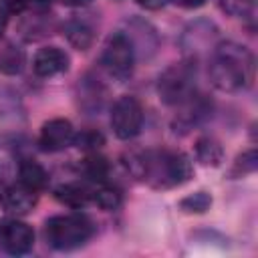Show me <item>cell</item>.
Instances as JSON below:
<instances>
[{"label": "cell", "instance_id": "3957f363", "mask_svg": "<svg viewBox=\"0 0 258 258\" xmlns=\"http://www.w3.org/2000/svg\"><path fill=\"white\" fill-rule=\"evenodd\" d=\"M95 234V224L89 216L77 214H58L46 220L44 224V238L50 248L69 252L81 248L89 238Z\"/></svg>", "mask_w": 258, "mask_h": 258}, {"label": "cell", "instance_id": "7c38bea8", "mask_svg": "<svg viewBox=\"0 0 258 258\" xmlns=\"http://www.w3.org/2000/svg\"><path fill=\"white\" fill-rule=\"evenodd\" d=\"M62 32H64L67 40L71 42V46H75L77 50H87L95 40V26L87 18L67 20L62 26Z\"/></svg>", "mask_w": 258, "mask_h": 258}, {"label": "cell", "instance_id": "ffe728a7", "mask_svg": "<svg viewBox=\"0 0 258 258\" xmlns=\"http://www.w3.org/2000/svg\"><path fill=\"white\" fill-rule=\"evenodd\" d=\"M212 206V196L208 191H196L179 200V210L183 214H206Z\"/></svg>", "mask_w": 258, "mask_h": 258}, {"label": "cell", "instance_id": "ac0fdd59", "mask_svg": "<svg viewBox=\"0 0 258 258\" xmlns=\"http://www.w3.org/2000/svg\"><path fill=\"white\" fill-rule=\"evenodd\" d=\"M22 67H24V52L14 44H6V48L0 50V71L6 75H18Z\"/></svg>", "mask_w": 258, "mask_h": 258}, {"label": "cell", "instance_id": "d6986e66", "mask_svg": "<svg viewBox=\"0 0 258 258\" xmlns=\"http://www.w3.org/2000/svg\"><path fill=\"white\" fill-rule=\"evenodd\" d=\"M0 6L8 14H22V12H44L50 6V0H0Z\"/></svg>", "mask_w": 258, "mask_h": 258}, {"label": "cell", "instance_id": "cb8c5ba5", "mask_svg": "<svg viewBox=\"0 0 258 258\" xmlns=\"http://www.w3.org/2000/svg\"><path fill=\"white\" fill-rule=\"evenodd\" d=\"M135 2L145 10H159L167 4V0H135Z\"/></svg>", "mask_w": 258, "mask_h": 258}, {"label": "cell", "instance_id": "484cf974", "mask_svg": "<svg viewBox=\"0 0 258 258\" xmlns=\"http://www.w3.org/2000/svg\"><path fill=\"white\" fill-rule=\"evenodd\" d=\"M8 16H10V14H8V12H6V10L0 6V36H2V32L6 30V24H8Z\"/></svg>", "mask_w": 258, "mask_h": 258}, {"label": "cell", "instance_id": "4fadbf2b", "mask_svg": "<svg viewBox=\"0 0 258 258\" xmlns=\"http://www.w3.org/2000/svg\"><path fill=\"white\" fill-rule=\"evenodd\" d=\"M105 103V89L97 79L85 77L83 83L79 85V105L87 113H97L101 111Z\"/></svg>", "mask_w": 258, "mask_h": 258}, {"label": "cell", "instance_id": "e0dca14e", "mask_svg": "<svg viewBox=\"0 0 258 258\" xmlns=\"http://www.w3.org/2000/svg\"><path fill=\"white\" fill-rule=\"evenodd\" d=\"M123 202V196L117 187L99 183L97 189H93V204L99 206L101 210H117Z\"/></svg>", "mask_w": 258, "mask_h": 258}, {"label": "cell", "instance_id": "9a60e30c", "mask_svg": "<svg viewBox=\"0 0 258 258\" xmlns=\"http://www.w3.org/2000/svg\"><path fill=\"white\" fill-rule=\"evenodd\" d=\"M194 151H196V159L202 165L218 167L224 161V149L220 141H216L214 137H200L194 145Z\"/></svg>", "mask_w": 258, "mask_h": 258}, {"label": "cell", "instance_id": "d4e9b609", "mask_svg": "<svg viewBox=\"0 0 258 258\" xmlns=\"http://www.w3.org/2000/svg\"><path fill=\"white\" fill-rule=\"evenodd\" d=\"M177 6H181V8H200L206 0H173Z\"/></svg>", "mask_w": 258, "mask_h": 258}, {"label": "cell", "instance_id": "5bb4252c", "mask_svg": "<svg viewBox=\"0 0 258 258\" xmlns=\"http://www.w3.org/2000/svg\"><path fill=\"white\" fill-rule=\"evenodd\" d=\"M18 181L24 187H28V189L38 194L48 185V171L40 163H36L32 159H24L18 165Z\"/></svg>", "mask_w": 258, "mask_h": 258}, {"label": "cell", "instance_id": "603a6c76", "mask_svg": "<svg viewBox=\"0 0 258 258\" xmlns=\"http://www.w3.org/2000/svg\"><path fill=\"white\" fill-rule=\"evenodd\" d=\"M224 12L236 18H250L256 10V0H220Z\"/></svg>", "mask_w": 258, "mask_h": 258}, {"label": "cell", "instance_id": "277c9868", "mask_svg": "<svg viewBox=\"0 0 258 258\" xmlns=\"http://www.w3.org/2000/svg\"><path fill=\"white\" fill-rule=\"evenodd\" d=\"M196 67L191 60H181L167 67L157 81V95L165 105H181L194 97Z\"/></svg>", "mask_w": 258, "mask_h": 258}, {"label": "cell", "instance_id": "2e32d148", "mask_svg": "<svg viewBox=\"0 0 258 258\" xmlns=\"http://www.w3.org/2000/svg\"><path fill=\"white\" fill-rule=\"evenodd\" d=\"M79 169H81V173H83L89 181L105 183V179H107L111 167H109V161H107L105 157L97 155V151H95V153H89V155L81 161Z\"/></svg>", "mask_w": 258, "mask_h": 258}, {"label": "cell", "instance_id": "4316f807", "mask_svg": "<svg viewBox=\"0 0 258 258\" xmlns=\"http://www.w3.org/2000/svg\"><path fill=\"white\" fill-rule=\"evenodd\" d=\"M64 6H73V8H81V6H87L89 2H93V0H60Z\"/></svg>", "mask_w": 258, "mask_h": 258}, {"label": "cell", "instance_id": "44dd1931", "mask_svg": "<svg viewBox=\"0 0 258 258\" xmlns=\"http://www.w3.org/2000/svg\"><path fill=\"white\" fill-rule=\"evenodd\" d=\"M73 145H77L79 149H83L87 153H95L105 145V135L97 129H83L81 133H75Z\"/></svg>", "mask_w": 258, "mask_h": 258}, {"label": "cell", "instance_id": "8992f818", "mask_svg": "<svg viewBox=\"0 0 258 258\" xmlns=\"http://www.w3.org/2000/svg\"><path fill=\"white\" fill-rule=\"evenodd\" d=\"M143 127V107L137 97L123 95L113 103L111 109V129L113 133L127 141L133 139Z\"/></svg>", "mask_w": 258, "mask_h": 258}, {"label": "cell", "instance_id": "9c48e42d", "mask_svg": "<svg viewBox=\"0 0 258 258\" xmlns=\"http://www.w3.org/2000/svg\"><path fill=\"white\" fill-rule=\"evenodd\" d=\"M69 64H71L69 54L58 46H44L32 58V71L36 77L42 79H50L60 73H67Z\"/></svg>", "mask_w": 258, "mask_h": 258}, {"label": "cell", "instance_id": "7402d4cb", "mask_svg": "<svg viewBox=\"0 0 258 258\" xmlns=\"http://www.w3.org/2000/svg\"><path fill=\"white\" fill-rule=\"evenodd\" d=\"M258 169V153L256 149H248L244 153H240L230 169V177H244V175H250Z\"/></svg>", "mask_w": 258, "mask_h": 258}, {"label": "cell", "instance_id": "8fae6325", "mask_svg": "<svg viewBox=\"0 0 258 258\" xmlns=\"http://www.w3.org/2000/svg\"><path fill=\"white\" fill-rule=\"evenodd\" d=\"M54 198H56L62 206H67V208L81 210V208H85L87 204L93 202V189H89L85 183L69 181V183H60V185L54 189Z\"/></svg>", "mask_w": 258, "mask_h": 258}, {"label": "cell", "instance_id": "5b68a950", "mask_svg": "<svg viewBox=\"0 0 258 258\" xmlns=\"http://www.w3.org/2000/svg\"><path fill=\"white\" fill-rule=\"evenodd\" d=\"M133 62H135V48L131 38L125 32L111 34L101 52L103 69L115 79H127L133 71Z\"/></svg>", "mask_w": 258, "mask_h": 258}, {"label": "cell", "instance_id": "7a4b0ae2", "mask_svg": "<svg viewBox=\"0 0 258 258\" xmlns=\"http://www.w3.org/2000/svg\"><path fill=\"white\" fill-rule=\"evenodd\" d=\"M210 81L224 93H238L250 87L254 79V56L238 42H222L210 56Z\"/></svg>", "mask_w": 258, "mask_h": 258}, {"label": "cell", "instance_id": "ba28073f", "mask_svg": "<svg viewBox=\"0 0 258 258\" xmlns=\"http://www.w3.org/2000/svg\"><path fill=\"white\" fill-rule=\"evenodd\" d=\"M75 133L77 131L69 119L54 117V119H48L46 123H42L40 135H38V145L42 151L56 153V151H62L73 145Z\"/></svg>", "mask_w": 258, "mask_h": 258}, {"label": "cell", "instance_id": "6da1fadb", "mask_svg": "<svg viewBox=\"0 0 258 258\" xmlns=\"http://www.w3.org/2000/svg\"><path fill=\"white\" fill-rule=\"evenodd\" d=\"M127 169L155 189L177 187L194 177V163L181 151H145L127 157Z\"/></svg>", "mask_w": 258, "mask_h": 258}, {"label": "cell", "instance_id": "52a82bcc", "mask_svg": "<svg viewBox=\"0 0 258 258\" xmlns=\"http://www.w3.org/2000/svg\"><path fill=\"white\" fill-rule=\"evenodd\" d=\"M0 246L12 256L28 254L34 246V230L18 218H4L0 220Z\"/></svg>", "mask_w": 258, "mask_h": 258}, {"label": "cell", "instance_id": "30bf717a", "mask_svg": "<svg viewBox=\"0 0 258 258\" xmlns=\"http://www.w3.org/2000/svg\"><path fill=\"white\" fill-rule=\"evenodd\" d=\"M36 191L24 187L20 181L0 189V204L12 216H24L36 206Z\"/></svg>", "mask_w": 258, "mask_h": 258}]
</instances>
